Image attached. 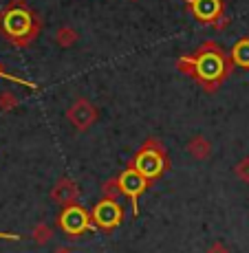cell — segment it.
<instances>
[{"instance_id": "17", "label": "cell", "mask_w": 249, "mask_h": 253, "mask_svg": "<svg viewBox=\"0 0 249 253\" xmlns=\"http://www.w3.org/2000/svg\"><path fill=\"white\" fill-rule=\"evenodd\" d=\"M205 253H232V251H229V247L225 245V242H212Z\"/></svg>"}, {"instance_id": "5", "label": "cell", "mask_w": 249, "mask_h": 253, "mask_svg": "<svg viewBox=\"0 0 249 253\" xmlns=\"http://www.w3.org/2000/svg\"><path fill=\"white\" fill-rule=\"evenodd\" d=\"M60 225H62V229L66 231V236H82V233L91 227L89 213H86L82 207H77V205L64 207L62 218H60Z\"/></svg>"}, {"instance_id": "15", "label": "cell", "mask_w": 249, "mask_h": 253, "mask_svg": "<svg viewBox=\"0 0 249 253\" xmlns=\"http://www.w3.org/2000/svg\"><path fill=\"white\" fill-rule=\"evenodd\" d=\"M18 104H20V99H18L11 90L0 92V110H2V113H11V110H16Z\"/></svg>"}, {"instance_id": "12", "label": "cell", "mask_w": 249, "mask_h": 253, "mask_svg": "<svg viewBox=\"0 0 249 253\" xmlns=\"http://www.w3.org/2000/svg\"><path fill=\"white\" fill-rule=\"evenodd\" d=\"M101 194H104V201H115L117 203V198L124 194L119 178H108V181L101 183Z\"/></svg>"}, {"instance_id": "1", "label": "cell", "mask_w": 249, "mask_h": 253, "mask_svg": "<svg viewBox=\"0 0 249 253\" xmlns=\"http://www.w3.org/2000/svg\"><path fill=\"white\" fill-rule=\"evenodd\" d=\"M190 62H192L190 75H197L207 88H214L221 82V77L225 75V60H223V55L216 48L209 51V46H205L197 55V60L192 57Z\"/></svg>"}, {"instance_id": "6", "label": "cell", "mask_w": 249, "mask_h": 253, "mask_svg": "<svg viewBox=\"0 0 249 253\" xmlns=\"http://www.w3.org/2000/svg\"><path fill=\"white\" fill-rule=\"evenodd\" d=\"M119 183H121L124 194L130 198V201H133V209L137 213V198L146 192V187H148V178H146L144 174L137 172L135 168H130V169H126V172L119 176Z\"/></svg>"}, {"instance_id": "16", "label": "cell", "mask_w": 249, "mask_h": 253, "mask_svg": "<svg viewBox=\"0 0 249 253\" xmlns=\"http://www.w3.org/2000/svg\"><path fill=\"white\" fill-rule=\"evenodd\" d=\"M236 176H238V181H243V183H247L249 185V157L245 159H241V161L236 163Z\"/></svg>"}, {"instance_id": "7", "label": "cell", "mask_w": 249, "mask_h": 253, "mask_svg": "<svg viewBox=\"0 0 249 253\" xmlns=\"http://www.w3.org/2000/svg\"><path fill=\"white\" fill-rule=\"evenodd\" d=\"M77 198H80V187H77V183L71 181V178H60L51 189V201L55 203V205L71 207V205H75Z\"/></svg>"}, {"instance_id": "20", "label": "cell", "mask_w": 249, "mask_h": 253, "mask_svg": "<svg viewBox=\"0 0 249 253\" xmlns=\"http://www.w3.org/2000/svg\"><path fill=\"white\" fill-rule=\"evenodd\" d=\"M0 238H16V236H7V233H0Z\"/></svg>"}, {"instance_id": "14", "label": "cell", "mask_w": 249, "mask_h": 253, "mask_svg": "<svg viewBox=\"0 0 249 253\" xmlns=\"http://www.w3.org/2000/svg\"><path fill=\"white\" fill-rule=\"evenodd\" d=\"M232 57L234 62H236L238 66H243V69H249V40H241L236 46H234L232 51Z\"/></svg>"}, {"instance_id": "21", "label": "cell", "mask_w": 249, "mask_h": 253, "mask_svg": "<svg viewBox=\"0 0 249 253\" xmlns=\"http://www.w3.org/2000/svg\"><path fill=\"white\" fill-rule=\"evenodd\" d=\"M0 24H2V18H0Z\"/></svg>"}, {"instance_id": "8", "label": "cell", "mask_w": 249, "mask_h": 253, "mask_svg": "<svg viewBox=\"0 0 249 253\" xmlns=\"http://www.w3.org/2000/svg\"><path fill=\"white\" fill-rule=\"evenodd\" d=\"M93 218L100 227L104 229H113L121 222V209L115 201H101L100 205L93 209Z\"/></svg>"}, {"instance_id": "2", "label": "cell", "mask_w": 249, "mask_h": 253, "mask_svg": "<svg viewBox=\"0 0 249 253\" xmlns=\"http://www.w3.org/2000/svg\"><path fill=\"white\" fill-rule=\"evenodd\" d=\"M2 31L7 33V38H11L13 44H29L31 38L36 36V27H33V20L29 16L27 9L22 7H11L4 11L2 16Z\"/></svg>"}, {"instance_id": "3", "label": "cell", "mask_w": 249, "mask_h": 253, "mask_svg": "<svg viewBox=\"0 0 249 253\" xmlns=\"http://www.w3.org/2000/svg\"><path fill=\"white\" fill-rule=\"evenodd\" d=\"M97 117H100V113H97V106L93 104V101L89 99H75L71 106H68L66 110V119L71 121V126L75 130H80V132H84V130H89L95 126Z\"/></svg>"}, {"instance_id": "13", "label": "cell", "mask_w": 249, "mask_h": 253, "mask_svg": "<svg viewBox=\"0 0 249 253\" xmlns=\"http://www.w3.org/2000/svg\"><path fill=\"white\" fill-rule=\"evenodd\" d=\"M75 42H77V31H75V29H71V27L57 29V33H55V44H57V46L71 48L73 44H75Z\"/></svg>"}, {"instance_id": "18", "label": "cell", "mask_w": 249, "mask_h": 253, "mask_svg": "<svg viewBox=\"0 0 249 253\" xmlns=\"http://www.w3.org/2000/svg\"><path fill=\"white\" fill-rule=\"evenodd\" d=\"M0 77H4V80H11V82H18V84L29 86V88H36V84H29V82H24V80H18V77H13V75H7L2 69H0Z\"/></svg>"}, {"instance_id": "11", "label": "cell", "mask_w": 249, "mask_h": 253, "mask_svg": "<svg viewBox=\"0 0 249 253\" xmlns=\"http://www.w3.org/2000/svg\"><path fill=\"white\" fill-rule=\"evenodd\" d=\"M31 238H33L36 245L45 247V245H49V242L53 240V229L47 225V222H38V225L31 229Z\"/></svg>"}, {"instance_id": "9", "label": "cell", "mask_w": 249, "mask_h": 253, "mask_svg": "<svg viewBox=\"0 0 249 253\" xmlns=\"http://www.w3.org/2000/svg\"><path fill=\"white\" fill-rule=\"evenodd\" d=\"M188 154L197 161H207L212 157V141L203 134H197L188 141Z\"/></svg>"}, {"instance_id": "4", "label": "cell", "mask_w": 249, "mask_h": 253, "mask_svg": "<svg viewBox=\"0 0 249 253\" xmlns=\"http://www.w3.org/2000/svg\"><path fill=\"white\" fill-rule=\"evenodd\" d=\"M165 168V159L161 154V150H154V148H144L139 152V157L135 159V169L139 174H144L146 178H157L161 176Z\"/></svg>"}, {"instance_id": "10", "label": "cell", "mask_w": 249, "mask_h": 253, "mask_svg": "<svg viewBox=\"0 0 249 253\" xmlns=\"http://www.w3.org/2000/svg\"><path fill=\"white\" fill-rule=\"evenodd\" d=\"M194 13L199 20L214 22L221 13V2L218 0H194Z\"/></svg>"}, {"instance_id": "19", "label": "cell", "mask_w": 249, "mask_h": 253, "mask_svg": "<svg viewBox=\"0 0 249 253\" xmlns=\"http://www.w3.org/2000/svg\"><path fill=\"white\" fill-rule=\"evenodd\" d=\"M53 253H75L71 249V247H66V245H62V247H55V249H53Z\"/></svg>"}]
</instances>
